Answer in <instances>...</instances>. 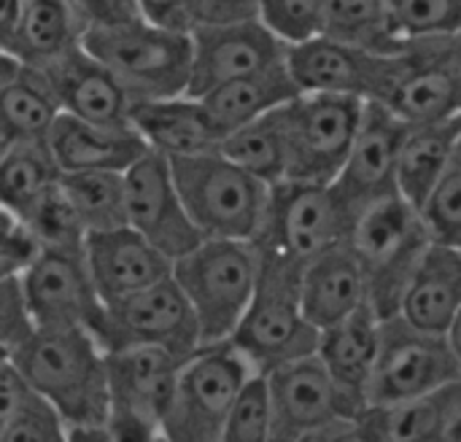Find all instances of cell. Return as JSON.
Here are the masks:
<instances>
[{
  "label": "cell",
  "mask_w": 461,
  "mask_h": 442,
  "mask_svg": "<svg viewBox=\"0 0 461 442\" xmlns=\"http://www.w3.org/2000/svg\"><path fill=\"white\" fill-rule=\"evenodd\" d=\"M30 383L62 413L68 429L108 427L111 386L100 340L84 327L38 329L14 354H5Z\"/></svg>",
  "instance_id": "1"
},
{
  "label": "cell",
  "mask_w": 461,
  "mask_h": 442,
  "mask_svg": "<svg viewBox=\"0 0 461 442\" xmlns=\"http://www.w3.org/2000/svg\"><path fill=\"white\" fill-rule=\"evenodd\" d=\"M303 265L286 257L262 251L254 300L230 338L259 373L311 356L319 348L321 329L308 319L303 305Z\"/></svg>",
  "instance_id": "2"
},
{
  "label": "cell",
  "mask_w": 461,
  "mask_h": 442,
  "mask_svg": "<svg viewBox=\"0 0 461 442\" xmlns=\"http://www.w3.org/2000/svg\"><path fill=\"white\" fill-rule=\"evenodd\" d=\"M262 273V251L254 240L205 238L194 251L173 262V278L189 297L203 346L230 340L243 321Z\"/></svg>",
  "instance_id": "3"
},
{
  "label": "cell",
  "mask_w": 461,
  "mask_h": 442,
  "mask_svg": "<svg viewBox=\"0 0 461 442\" xmlns=\"http://www.w3.org/2000/svg\"><path fill=\"white\" fill-rule=\"evenodd\" d=\"M84 46L119 76L132 103L189 92L194 62V41L189 32L167 30L138 16L124 24L86 30Z\"/></svg>",
  "instance_id": "4"
},
{
  "label": "cell",
  "mask_w": 461,
  "mask_h": 442,
  "mask_svg": "<svg viewBox=\"0 0 461 442\" xmlns=\"http://www.w3.org/2000/svg\"><path fill=\"white\" fill-rule=\"evenodd\" d=\"M367 284V302L381 319L400 313L413 270L432 246L421 211L402 194L370 205L348 238Z\"/></svg>",
  "instance_id": "5"
},
{
  "label": "cell",
  "mask_w": 461,
  "mask_h": 442,
  "mask_svg": "<svg viewBox=\"0 0 461 442\" xmlns=\"http://www.w3.org/2000/svg\"><path fill=\"white\" fill-rule=\"evenodd\" d=\"M178 192L205 238L257 240L270 184L243 170L221 151L170 159Z\"/></svg>",
  "instance_id": "6"
},
{
  "label": "cell",
  "mask_w": 461,
  "mask_h": 442,
  "mask_svg": "<svg viewBox=\"0 0 461 442\" xmlns=\"http://www.w3.org/2000/svg\"><path fill=\"white\" fill-rule=\"evenodd\" d=\"M367 100L300 92L273 111L286 151V178L332 184L348 162Z\"/></svg>",
  "instance_id": "7"
},
{
  "label": "cell",
  "mask_w": 461,
  "mask_h": 442,
  "mask_svg": "<svg viewBox=\"0 0 461 442\" xmlns=\"http://www.w3.org/2000/svg\"><path fill=\"white\" fill-rule=\"evenodd\" d=\"M357 219L335 184L284 178L270 186L267 213L254 243L305 267L324 251L348 243Z\"/></svg>",
  "instance_id": "8"
},
{
  "label": "cell",
  "mask_w": 461,
  "mask_h": 442,
  "mask_svg": "<svg viewBox=\"0 0 461 442\" xmlns=\"http://www.w3.org/2000/svg\"><path fill=\"white\" fill-rule=\"evenodd\" d=\"M276 429L273 442L359 440V416L367 405L348 397L319 354L267 373Z\"/></svg>",
  "instance_id": "9"
},
{
  "label": "cell",
  "mask_w": 461,
  "mask_h": 442,
  "mask_svg": "<svg viewBox=\"0 0 461 442\" xmlns=\"http://www.w3.org/2000/svg\"><path fill=\"white\" fill-rule=\"evenodd\" d=\"M257 367L232 340L200 346L181 367L173 405L162 424L167 442H219L230 410Z\"/></svg>",
  "instance_id": "10"
},
{
  "label": "cell",
  "mask_w": 461,
  "mask_h": 442,
  "mask_svg": "<svg viewBox=\"0 0 461 442\" xmlns=\"http://www.w3.org/2000/svg\"><path fill=\"white\" fill-rule=\"evenodd\" d=\"M105 359L111 386V440H162V424L186 359L159 346L116 348L105 351Z\"/></svg>",
  "instance_id": "11"
},
{
  "label": "cell",
  "mask_w": 461,
  "mask_h": 442,
  "mask_svg": "<svg viewBox=\"0 0 461 442\" xmlns=\"http://www.w3.org/2000/svg\"><path fill=\"white\" fill-rule=\"evenodd\" d=\"M92 335L105 351L159 346L181 359H189L203 346L197 313L173 275L143 292L105 302Z\"/></svg>",
  "instance_id": "12"
},
{
  "label": "cell",
  "mask_w": 461,
  "mask_h": 442,
  "mask_svg": "<svg viewBox=\"0 0 461 442\" xmlns=\"http://www.w3.org/2000/svg\"><path fill=\"white\" fill-rule=\"evenodd\" d=\"M461 381L448 335L427 332L400 313L381 321V351L370 381V405H394Z\"/></svg>",
  "instance_id": "13"
},
{
  "label": "cell",
  "mask_w": 461,
  "mask_h": 442,
  "mask_svg": "<svg viewBox=\"0 0 461 442\" xmlns=\"http://www.w3.org/2000/svg\"><path fill=\"white\" fill-rule=\"evenodd\" d=\"M405 49L378 54L319 32L308 41L289 43L286 65L303 92H335L384 103L405 70Z\"/></svg>",
  "instance_id": "14"
},
{
  "label": "cell",
  "mask_w": 461,
  "mask_h": 442,
  "mask_svg": "<svg viewBox=\"0 0 461 442\" xmlns=\"http://www.w3.org/2000/svg\"><path fill=\"white\" fill-rule=\"evenodd\" d=\"M127 224L173 262L194 251L205 235L194 224L165 154H143L127 173Z\"/></svg>",
  "instance_id": "15"
},
{
  "label": "cell",
  "mask_w": 461,
  "mask_h": 442,
  "mask_svg": "<svg viewBox=\"0 0 461 442\" xmlns=\"http://www.w3.org/2000/svg\"><path fill=\"white\" fill-rule=\"evenodd\" d=\"M19 278L38 329L97 327L105 302L89 273L86 248H43Z\"/></svg>",
  "instance_id": "16"
},
{
  "label": "cell",
  "mask_w": 461,
  "mask_h": 442,
  "mask_svg": "<svg viewBox=\"0 0 461 442\" xmlns=\"http://www.w3.org/2000/svg\"><path fill=\"white\" fill-rule=\"evenodd\" d=\"M194 62L189 97H205L208 92L257 73L286 57L289 43L276 35L259 16L208 22L192 32Z\"/></svg>",
  "instance_id": "17"
},
{
  "label": "cell",
  "mask_w": 461,
  "mask_h": 442,
  "mask_svg": "<svg viewBox=\"0 0 461 442\" xmlns=\"http://www.w3.org/2000/svg\"><path fill=\"white\" fill-rule=\"evenodd\" d=\"M408 127L411 124L400 119L386 103L367 100L348 162L332 181L357 216H362L370 205L400 194L397 167Z\"/></svg>",
  "instance_id": "18"
},
{
  "label": "cell",
  "mask_w": 461,
  "mask_h": 442,
  "mask_svg": "<svg viewBox=\"0 0 461 442\" xmlns=\"http://www.w3.org/2000/svg\"><path fill=\"white\" fill-rule=\"evenodd\" d=\"M86 262L103 302L130 297L173 275V259L130 224L92 232L86 238Z\"/></svg>",
  "instance_id": "19"
},
{
  "label": "cell",
  "mask_w": 461,
  "mask_h": 442,
  "mask_svg": "<svg viewBox=\"0 0 461 442\" xmlns=\"http://www.w3.org/2000/svg\"><path fill=\"white\" fill-rule=\"evenodd\" d=\"M43 70L65 113L100 124L130 122V92L124 89L119 76L84 46V41L54 62L43 65Z\"/></svg>",
  "instance_id": "20"
},
{
  "label": "cell",
  "mask_w": 461,
  "mask_h": 442,
  "mask_svg": "<svg viewBox=\"0 0 461 442\" xmlns=\"http://www.w3.org/2000/svg\"><path fill=\"white\" fill-rule=\"evenodd\" d=\"M405 57V70L384 103L408 124L456 119L461 113V92L440 38L408 41Z\"/></svg>",
  "instance_id": "21"
},
{
  "label": "cell",
  "mask_w": 461,
  "mask_h": 442,
  "mask_svg": "<svg viewBox=\"0 0 461 442\" xmlns=\"http://www.w3.org/2000/svg\"><path fill=\"white\" fill-rule=\"evenodd\" d=\"M49 146L62 170H119L127 173L143 154L151 151L132 122L100 124L73 113L57 119Z\"/></svg>",
  "instance_id": "22"
},
{
  "label": "cell",
  "mask_w": 461,
  "mask_h": 442,
  "mask_svg": "<svg viewBox=\"0 0 461 442\" xmlns=\"http://www.w3.org/2000/svg\"><path fill=\"white\" fill-rule=\"evenodd\" d=\"M461 419V381L394 405H367L359 416L362 442H448Z\"/></svg>",
  "instance_id": "23"
},
{
  "label": "cell",
  "mask_w": 461,
  "mask_h": 442,
  "mask_svg": "<svg viewBox=\"0 0 461 442\" xmlns=\"http://www.w3.org/2000/svg\"><path fill=\"white\" fill-rule=\"evenodd\" d=\"M130 122L146 143L167 159L219 151L224 140V132L208 113L205 103L189 95L138 100L130 108Z\"/></svg>",
  "instance_id": "24"
},
{
  "label": "cell",
  "mask_w": 461,
  "mask_h": 442,
  "mask_svg": "<svg viewBox=\"0 0 461 442\" xmlns=\"http://www.w3.org/2000/svg\"><path fill=\"white\" fill-rule=\"evenodd\" d=\"M0 113L3 146L19 140H49L57 119L62 116V103L43 68L3 51Z\"/></svg>",
  "instance_id": "25"
},
{
  "label": "cell",
  "mask_w": 461,
  "mask_h": 442,
  "mask_svg": "<svg viewBox=\"0 0 461 442\" xmlns=\"http://www.w3.org/2000/svg\"><path fill=\"white\" fill-rule=\"evenodd\" d=\"M461 313V248L432 243L411 275L400 316L411 324L448 335Z\"/></svg>",
  "instance_id": "26"
},
{
  "label": "cell",
  "mask_w": 461,
  "mask_h": 442,
  "mask_svg": "<svg viewBox=\"0 0 461 442\" xmlns=\"http://www.w3.org/2000/svg\"><path fill=\"white\" fill-rule=\"evenodd\" d=\"M381 321L384 319L367 302L348 319L321 329L319 338V359L327 365L340 389L359 405H370L367 392L381 351Z\"/></svg>",
  "instance_id": "27"
},
{
  "label": "cell",
  "mask_w": 461,
  "mask_h": 442,
  "mask_svg": "<svg viewBox=\"0 0 461 442\" xmlns=\"http://www.w3.org/2000/svg\"><path fill=\"white\" fill-rule=\"evenodd\" d=\"M303 305L319 329H327L367 305L365 273L351 243H340L305 265Z\"/></svg>",
  "instance_id": "28"
},
{
  "label": "cell",
  "mask_w": 461,
  "mask_h": 442,
  "mask_svg": "<svg viewBox=\"0 0 461 442\" xmlns=\"http://www.w3.org/2000/svg\"><path fill=\"white\" fill-rule=\"evenodd\" d=\"M300 92L303 89L294 81V76L286 65V57H284L281 62H273L257 73L240 76V78L208 92L200 100L205 103V108L213 116V122L219 124V130L227 135L243 124H251V122L267 116L270 111L281 108Z\"/></svg>",
  "instance_id": "29"
},
{
  "label": "cell",
  "mask_w": 461,
  "mask_h": 442,
  "mask_svg": "<svg viewBox=\"0 0 461 442\" xmlns=\"http://www.w3.org/2000/svg\"><path fill=\"white\" fill-rule=\"evenodd\" d=\"M84 22L73 0H27L11 35L0 38L3 51L30 62L49 65L84 41Z\"/></svg>",
  "instance_id": "30"
},
{
  "label": "cell",
  "mask_w": 461,
  "mask_h": 442,
  "mask_svg": "<svg viewBox=\"0 0 461 442\" xmlns=\"http://www.w3.org/2000/svg\"><path fill=\"white\" fill-rule=\"evenodd\" d=\"M0 440H68V424L62 413L30 383V378L8 356H3L0 367Z\"/></svg>",
  "instance_id": "31"
},
{
  "label": "cell",
  "mask_w": 461,
  "mask_h": 442,
  "mask_svg": "<svg viewBox=\"0 0 461 442\" xmlns=\"http://www.w3.org/2000/svg\"><path fill=\"white\" fill-rule=\"evenodd\" d=\"M461 138V113L456 119L432 122V124H411L400 151L397 186L400 194L421 208L429 197L438 178L451 165Z\"/></svg>",
  "instance_id": "32"
},
{
  "label": "cell",
  "mask_w": 461,
  "mask_h": 442,
  "mask_svg": "<svg viewBox=\"0 0 461 442\" xmlns=\"http://www.w3.org/2000/svg\"><path fill=\"white\" fill-rule=\"evenodd\" d=\"M62 167L49 140H19L0 154V200L3 211L24 219L62 178Z\"/></svg>",
  "instance_id": "33"
},
{
  "label": "cell",
  "mask_w": 461,
  "mask_h": 442,
  "mask_svg": "<svg viewBox=\"0 0 461 442\" xmlns=\"http://www.w3.org/2000/svg\"><path fill=\"white\" fill-rule=\"evenodd\" d=\"M321 35L378 51L397 54L408 46L392 0H324Z\"/></svg>",
  "instance_id": "34"
},
{
  "label": "cell",
  "mask_w": 461,
  "mask_h": 442,
  "mask_svg": "<svg viewBox=\"0 0 461 442\" xmlns=\"http://www.w3.org/2000/svg\"><path fill=\"white\" fill-rule=\"evenodd\" d=\"M62 189L84 227L105 232L127 224V178L119 170H65Z\"/></svg>",
  "instance_id": "35"
},
{
  "label": "cell",
  "mask_w": 461,
  "mask_h": 442,
  "mask_svg": "<svg viewBox=\"0 0 461 442\" xmlns=\"http://www.w3.org/2000/svg\"><path fill=\"white\" fill-rule=\"evenodd\" d=\"M219 151L270 186L286 178V151L273 111L251 124L227 132Z\"/></svg>",
  "instance_id": "36"
},
{
  "label": "cell",
  "mask_w": 461,
  "mask_h": 442,
  "mask_svg": "<svg viewBox=\"0 0 461 442\" xmlns=\"http://www.w3.org/2000/svg\"><path fill=\"white\" fill-rule=\"evenodd\" d=\"M276 429V408H273V392L267 373H254L246 386L240 389L227 427L224 442H267L273 440Z\"/></svg>",
  "instance_id": "37"
},
{
  "label": "cell",
  "mask_w": 461,
  "mask_h": 442,
  "mask_svg": "<svg viewBox=\"0 0 461 442\" xmlns=\"http://www.w3.org/2000/svg\"><path fill=\"white\" fill-rule=\"evenodd\" d=\"M24 221L38 232L46 248H86L89 230L84 227L78 211L59 184L24 216Z\"/></svg>",
  "instance_id": "38"
},
{
  "label": "cell",
  "mask_w": 461,
  "mask_h": 442,
  "mask_svg": "<svg viewBox=\"0 0 461 442\" xmlns=\"http://www.w3.org/2000/svg\"><path fill=\"white\" fill-rule=\"evenodd\" d=\"M419 211L432 243L461 248V149H456L451 165L438 178Z\"/></svg>",
  "instance_id": "39"
},
{
  "label": "cell",
  "mask_w": 461,
  "mask_h": 442,
  "mask_svg": "<svg viewBox=\"0 0 461 442\" xmlns=\"http://www.w3.org/2000/svg\"><path fill=\"white\" fill-rule=\"evenodd\" d=\"M405 41L446 38L461 30V0H392Z\"/></svg>",
  "instance_id": "40"
},
{
  "label": "cell",
  "mask_w": 461,
  "mask_h": 442,
  "mask_svg": "<svg viewBox=\"0 0 461 442\" xmlns=\"http://www.w3.org/2000/svg\"><path fill=\"white\" fill-rule=\"evenodd\" d=\"M324 0H259V19L286 43H300L321 32Z\"/></svg>",
  "instance_id": "41"
},
{
  "label": "cell",
  "mask_w": 461,
  "mask_h": 442,
  "mask_svg": "<svg viewBox=\"0 0 461 442\" xmlns=\"http://www.w3.org/2000/svg\"><path fill=\"white\" fill-rule=\"evenodd\" d=\"M38 332L35 316L22 289L19 275H0V346L3 356L14 354Z\"/></svg>",
  "instance_id": "42"
},
{
  "label": "cell",
  "mask_w": 461,
  "mask_h": 442,
  "mask_svg": "<svg viewBox=\"0 0 461 442\" xmlns=\"http://www.w3.org/2000/svg\"><path fill=\"white\" fill-rule=\"evenodd\" d=\"M43 240L19 216L3 211V240H0V275H22L41 254Z\"/></svg>",
  "instance_id": "43"
},
{
  "label": "cell",
  "mask_w": 461,
  "mask_h": 442,
  "mask_svg": "<svg viewBox=\"0 0 461 442\" xmlns=\"http://www.w3.org/2000/svg\"><path fill=\"white\" fill-rule=\"evenodd\" d=\"M140 14L178 32H194L200 24L216 22V0H140Z\"/></svg>",
  "instance_id": "44"
},
{
  "label": "cell",
  "mask_w": 461,
  "mask_h": 442,
  "mask_svg": "<svg viewBox=\"0 0 461 442\" xmlns=\"http://www.w3.org/2000/svg\"><path fill=\"white\" fill-rule=\"evenodd\" d=\"M73 5L86 30L113 27V24H124L130 19L143 16L140 0H73Z\"/></svg>",
  "instance_id": "45"
},
{
  "label": "cell",
  "mask_w": 461,
  "mask_h": 442,
  "mask_svg": "<svg viewBox=\"0 0 461 442\" xmlns=\"http://www.w3.org/2000/svg\"><path fill=\"white\" fill-rule=\"evenodd\" d=\"M259 16V0H216V22Z\"/></svg>",
  "instance_id": "46"
},
{
  "label": "cell",
  "mask_w": 461,
  "mask_h": 442,
  "mask_svg": "<svg viewBox=\"0 0 461 442\" xmlns=\"http://www.w3.org/2000/svg\"><path fill=\"white\" fill-rule=\"evenodd\" d=\"M24 3L27 0H3V5H0V38L14 32V27L19 24V19L24 14Z\"/></svg>",
  "instance_id": "47"
},
{
  "label": "cell",
  "mask_w": 461,
  "mask_h": 442,
  "mask_svg": "<svg viewBox=\"0 0 461 442\" xmlns=\"http://www.w3.org/2000/svg\"><path fill=\"white\" fill-rule=\"evenodd\" d=\"M440 43H443V54H446V59H448L454 76H456V84H459L461 92V30L459 32H454V35L440 38Z\"/></svg>",
  "instance_id": "48"
},
{
  "label": "cell",
  "mask_w": 461,
  "mask_h": 442,
  "mask_svg": "<svg viewBox=\"0 0 461 442\" xmlns=\"http://www.w3.org/2000/svg\"><path fill=\"white\" fill-rule=\"evenodd\" d=\"M448 343H451V348H454V354H456V362H459V375H461V313H459V319L454 321V327L448 329Z\"/></svg>",
  "instance_id": "49"
},
{
  "label": "cell",
  "mask_w": 461,
  "mask_h": 442,
  "mask_svg": "<svg viewBox=\"0 0 461 442\" xmlns=\"http://www.w3.org/2000/svg\"><path fill=\"white\" fill-rule=\"evenodd\" d=\"M448 442H461V419L454 424V429H451V437Z\"/></svg>",
  "instance_id": "50"
},
{
  "label": "cell",
  "mask_w": 461,
  "mask_h": 442,
  "mask_svg": "<svg viewBox=\"0 0 461 442\" xmlns=\"http://www.w3.org/2000/svg\"><path fill=\"white\" fill-rule=\"evenodd\" d=\"M459 149H461V138H459Z\"/></svg>",
  "instance_id": "51"
}]
</instances>
